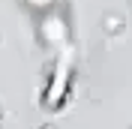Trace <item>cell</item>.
<instances>
[{"mask_svg": "<svg viewBox=\"0 0 132 129\" xmlns=\"http://www.w3.org/2000/svg\"><path fill=\"white\" fill-rule=\"evenodd\" d=\"M39 30H42V39L51 42V45H63L66 42V24H63V18H57V15H45Z\"/></svg>", "mask_w": 132, "mask_h": 129, "instance_id": "1", "label": "cell"}, {"mask_svg": "<svg viewBox=\"0 0 132 129\" xmlns=\"http://www.w3.org/2000/svg\"><path fill=\"white\" fill-rule=\"evenodd\" d=\"M66 84H69V63L60 60L57 72H54V78H51V87H48V93H45V102L57 105L60 99H63V93H66Z\"/></svg>", "mask_w": 132, "mask_h": 129, "instance_id": "2", "label": "cell"}, {"mask_svg": "<svg viewBox=\"0 0 132 129\" xmlns=\"http://www.w3.org/2000/svg\"><path fill=\"white\" fill-rule=\"evenodd\" d=\"M27 3H30V6H48L51 0H27Z\"/></svg>", "mask_w": 132, "mask_h": 129, "instance_id": "3", "label": "cell"}]
</instances>
